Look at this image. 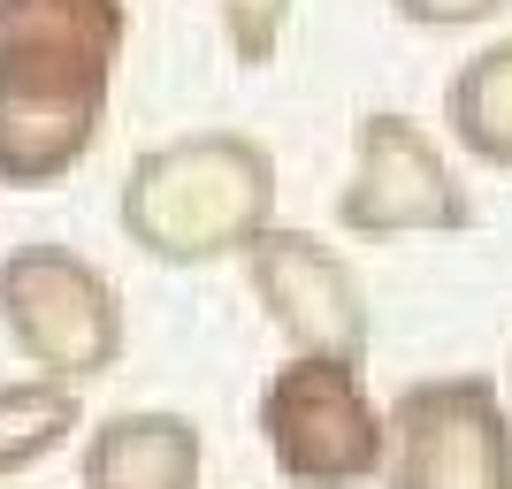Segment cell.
I'll return each mask as SVG.
<instances>
[{
    "label": "cell",
    "mask_w": 512,
    "mask_h": 489,
    "mask_svg": "<svg viewBox=\"0 0 512 489\" xmlns=\"http://www.w3.org/2000/svg\"><path fill=\"white\" fill-rule=\"evenodd\" d=\"M130 0H0V192H54L107 130Z\"/></svg>",
    "instance_id": "6da1fadb"
},
{
    "label": "cell",
    "mask_w": 512,
    "mask_h": 489,
    "mask_svg": "<svg viewBox=\"0 0 512 489\" xmlns=\"http://www.w3.org/2000/svg\"><path fill=\"white\" fill-rule=\"evenodd\" d=\"M115 222L153 268L237 260L276 222V153L245 130H184L123 169Z\"/></svg>",
    "instance_id": "7a4b0ae2"
},
{
    "label": "cell",
    "mask_w": 512,
    "mask_h": 489,
    "mask_svg": "<svg viewBox=\"0 0 512 489\" xmlns=\"http://www.w3.org/2000/svg\"><path fill=\"white\" fill-rule=\"evenodd\" d=\"M253 436L291 489H367L390 459V413L375 405L360 360L291 352L253 398Z\"/></svg>",
    "instance_id": "3957f363"
},
{
    "label": "cell",
    "mask_w": 512,
    "mask_h": 489,
    "mask_svg": "<svg viewBox=\"0 0 512 489\" xmlns=\"http://www.w3.org/2000/svg\"><path fill=\"white\" fill-rule=\"evenodd\" d=\"M0 337L39 375L100 383L130 344V314L100 260H85L62 237H31L0 253Z\"/></svg>",
    "instance_id": "277c9868"
},
{
    "label": "cell",
    "mask_w": 512,
    "mask_h": 489,
    "mask_svg": "<svg viewBox=\"0 0 512 489\" xmlns=\"http://www.w3.org/2000/svg\"><path fill=\"white\" fill-rule=\"evenodd\" d=\"M337 230L367 245L474 230V199L451 169L444 138H428L398 107H367L352 123V176L337 192Z\"/></svg>",
    "instance_id": "5b68a950"
},
{
    "label": "cell",
    "mask_w": 512,
    "mask_h": 489,
    "mask_svg": "<svg viewBox=\"0 0 512 489\" xmlns=\"http://www.w3.org/2000/svg\"><path fill=\"white\" fill-rule=\"evenodd\" d=\"M383 413V489H512V405L490 375H421Z\"/></svg>",
    "instance_id": "8992f818"
},
{
    "label": "cell",
    "mask_w": 512,
    "mask_h": 489,
    "mask_svg": "<svg viewBox=\"0 0 512 489\" xmlns=\"http://www.w3.org/2000/svg\"><path fill=\"white\" fill-rule=\"evenodd\" d=\"M237 268L253 283V306L283 329L291 352H329V360L367 367V291H360V276H352V260L321 230L268 222V230L237 253Z\"/></svg>",
    "instance_id": "52a82bcc"
},
{
    "label": "cell",
    "mask_w": 512,
    "mask_h": 489,
    "mask_svg": "<svg viewBox=\"0 0 512 489\" xmlns=\"http://www.w3.org/2000/svg\"><path fill=\"white\" fill-rule=\"evenodd\" d=\"M207 436L176 405H123L77 436V489H199Z\"/></svg>",
    "instance_id": "ba28073f"
},
{
    "label": "cell",
    "mask_w": 512,
    "mask_h": 489,
    "mask_svg": "<svg viewBox=\"0 0 512 489\" xmlns=\"http://www.w3.org/2000/svg\"><path fill=\"white\" fill-rule=\"evenodd\" d=\"M444 138L482 169H512V39H490L482 54L451 69Z\"/></svg>",
    "instance_id": "9c48e42d"
},
{
    "label": "cell",
    "mask_w": 512,
    "mask_h": 489,
    "mask_svg": "<svg viewBox=\"0 0 512 489\" xmlns=\"http://www.w3.org/2000/svg\"><path fill=\"white\" fill-rule=\"evenodd\" d=\"M77 436H85V383H62L39 367L23 383H0V482L46 467Z\"/></svg>",
    "instance_id": "30bf717a"
},
{
    "label": "cell",
    "mask_w": 512,
    "mask_h": 489,
    "mask_svg": "<svg viewBox=\"0 0 512 489\" xmlns=\"http://www.w3.org/2000/svg\"><path fill=\"white\" fill-rule=\"evenodd\" d=\"M291 8L299 0H214V16H222V39L245 69H268L283 54V31H291Z\"/></svg>",
    "instance_id": "8fae6325"
},
{
    "label": "cell",
    "mask_w": 512,
    "mask_h": 489,
    "mask_svg": "<svg viewBox=\"0 0 512 489\" xmlns=\"http://www.w3.org/2000/svg\"><path fill=\"white\" fill-rule=\"evenodd\" d=\"M390 16L413 31H474V23L512 16V0H390Z\"/></svg>",
    "instance_id": "7c38bea8"
},
{
    "label": "cell",
    "mask_w": 512,
    "mask_h": 489,
    "mask_svg": "<svg viewBox=\"0 0 512 489\" xmlns=\"http://www.w3.org/2000/svg\"><path fill=\"white\" fill-rule=\"evenodd\" d=\"M505 390H512V367H505Z\"/></svg>",
    "instance_id": "4fadbf2b"
},
{
    "label": "cell",
    "mask_w": 512,
    "mask_h": 489,
    "mask_svg": "<svg viewBox=\"0 0 512 489\" xmlns=\"http://www.w3.org/2000/svg\"><path fill=\"white\" fill-rule=\"evenodd\" d=\"M0 489H16V482H0Z\"/></svg>",
    "instance_id": "5bb4252c"
}]
</instances>
